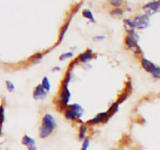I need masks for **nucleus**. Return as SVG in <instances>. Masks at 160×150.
Listing matches in <instances>:
<instances>
[{
  "label": "nucleus",
  "mask_w": 160,
  "mask_h": 150,
  "mask_svg": "<svg viewBox=\"0 0 160 150\" xmlns=\"http://www.w3.org/2000/svg\"><path fill=\"white\" fill-rule=\"evenodd\" d=\"M56 121L52 116L50 114H46L42 119V124L39 131V135L42 138H45L51 135L54 129L56 128Z\"/></svg>",
  "instance_id": "1"
},
{
  "label": "nucleus",
  "mask_w": 160,
  "mask_h": 150,
  "mask_svg": "<svg viewBox=\"0 0 160 150\" xmlns=\"http://www.w3.org/2000/svg\"><path fill=\"white\" fill-rule=\"evenodd\" d=\"M149 18L147 15L138 16L134 20V26L138 29H145L149 25Z\"/></svg>",
  "instance_id": "2"
},
{
  "label": "nucleus",
  "mask_w": 160,
  "mask_h": 150,
  "mask_svg": "<svg viewBox=\"0 0 160 150\" xmlns=\"http://www.w3.org/2000/svg\"><path fill=\"white\" fill-rule=\"evenodd\" d=\"M146 15L152 16L160 9V1H152L146 4L144 7Z\"/></svg>",
  "instance_id": "3"
},
{
  "label": "nucleus",
  "mask_w": 160,
  "mask_h": 150,
  "mask_svg": "<svg viewBox=\"0 0 160 150\" xmlns=\"http://www.w3.org/2000/svg\"><path fill=\"white\" fill-rule=\"evenodd\" d=\"M22 143L28 148V150H37V145H36L35 140L28 134L23 137Z\"/></svg>",
  "instance_id": "4"
},
{
  "label": "nucleus",
  "mask_w": 160,
  "mask_h": 150,
  "mask_svg": "<svg viewBox=\"0 0 160 150\" xmlns=\"http://www.w3.org/2000/svg\"><path fill=\"white\" fill-rule=\"evenodd\" d=\"M70 98V94L69 92L68 88H67V84H63V87H62V92L60 94V98H59V102H60L61 106H66L67 102H69Z\"/></svg>",
  "instance_id": "5"
},
{
  "label": "nucleus",
  "mask_w": 160,
  "mask_h": 150,
  "mask_svg": "<svg viewBox=\"0 0 160 150\" xmlns=\"http://www.w3.org/2000/svg\"><path fill=\"white\" fill-rule=\"evenodd\" d=\"M47 95V91L42 85V84L37 86L34 92V98L36 99H42L45 98Z\"/></svg>",
  "instance_id": "6"
},
{
  "label": "nucleus",
  "mask_w": 160,
  "mask_h": 150,
  "mask_svg": "<svg viewBox=\"0 0 160 150\" xmlns=\"http://www.w3.org/2000/svg\"><path fill=\"white\" fill-rule=\"evenodd\" d=\"M142 66L147 72L150 73H152L155 70V69L156 68V67H157L156 64H154L152 62H151V61H149L147 59H142Z\"/></svg>",
  "instance_id": "7"
},
{
  "label": "nucleus",
  "mask_w": 160,
  "mask_h": 150,
  "mask_svg": "<svg viewBox=\"0 0 160 150\" xmlns=\"http://www.w3.org/2000/svg\"><path fill=\"white\" fill-rule=\"evenodd\" d=\"M109 113L108 112H101V113L98 114L96 117L94 119H92L90 121V123H93V124H97V123H102V122L105 121V120H107L109 117Z\"/></svg>",
  "instance_id": "8"
},
{
  "label": "nucleus",
  "mask_w": 160,
  "mask_h": 150,
  "mask_svg": "<svg viewBox=\"0 0 160 150\" xmlns=\"http://www.w3.org/2000/svg\"><path fill=\"white\" fill-rule=\"evenodd\" d=\"M135 34H129L127 36L126 39H125V43H126L127 46L131 49H134V48H137V41L135 38Z\"/></svg>",
  "instance_id": "9"
},
{
  "label": "nucleus",
  "mask_w": 160,
  "mask_h": 150,
  "mask_svg": "<svg viewBox=\"0 0 160 150\" xmlns=\"http://www.w3.org/2000/svg\"><path fill=\"white\" fill-rule=\"evenodd\" d=\"M134 21H131V20H124V28L130 34H134Z\"/></svg>",
  "instance_id": "10"
},
{
  "label": "nucleus",
  "mask_w": 160,
  "mask_h": 150,
  "mask_svg": "<svg viewBox=\"0 0 160 150\" xmlns=\"http://www.w3.org/2000/svg\"><path fill=\"white\" fill-rule=\"evenodd\" d=\"M70 108L72 109V111H73V113L75 114V116H76L77 118H78V117H80L81 115H82L83 109L79 106V105H78V104L72 105Z\"/></svg>",
  "instance_id": "11"
},
{
  "label": "nucleus",
  "mask_w": 160,
  "mask_h": 150,
  "mask_svg": "<svg viewBox=\"0 0 160 150\" xmlns=\"http://www.w3.org/2000/svg\"><path fill=\"white\" fill-rule=\"evenodd\" d=\"M92 58V53L90 50H87L86 52H84L83 54H81L80 56V60L83 62H88Z\"/></svg>",
  "instance_id": "12"
},
{
  "label": "nucleus",
  "mask_w": 160,
  "mask_h": 150,
  "mask_svg": "<svg viewBox=\"0 0 160 150\" xmlns=\"http://www.w3.org/2000/svg\"><path fill=\"white\" fill-rule=\"evenodd\" d=\"M86 134H87V127L85 125H82L80 128L79 134H78V138L80 140H84L86 138Z\"/></svg>",
  "instance_id": "13"
},
{
  "label": "nucleus",
  "mask_w": 160,
  "mask_h": 150,
  "mask_svg": "<svg viewBox=\"0 0 160 150\" xmlns=\"http://www.w3.org/2000/svg\"><path fill=\"white\" fill-rule=\"evenodd\" d=\"M65 117L67 120H76V116L75 114L73 113V112L72 111V109L70 108H68L67 110L65 111Z\"/></svg>",
  "instance_id": "14"
},
{
  "label": "nucleus",
  "mask_w": 160,
  "mask_h": 150,
  "mask_svg": "<svg viewBox=\"0 0 160 150\" xmlns=\"http://www.w3.org/2000/svg\"><path fill=\"white\" fill-rule=\"evenodd\" d=\"M42 85L43 86V88L47 91V92L50 90V87H51V85H50L49 81H48V79L47 78H45L43 80H42Z\"/></svg>",
  "instance_id": "15"
},
{
  "label": "nucleus",
  "mask_w": 160,
  "mask_h": 150,
  "mask_svg": "<svg viewBox=\"0 0 160 150\" xmlns=\"http://www.w3.org/2000/svg\"><path fill=\"white\" fill-rule=\"evenodd\" d=\"M5 121V109L4 106H0V126L2 125Z\"/></svg>",
  "instance_id": "16"
},
{
  "label": "nucleus",
  "mask_w": 160,
  "mask_h": 150,
  "mask_svg": "<svg viewBox=\"0 0 160 150\" xmlns=\"http://www.w3.org/2000/svg\"><path fill=\"white\" fill-rule=\"evenodd\" d=\"M89 146H90V140H89V138H86L84 140V142H83L81 150H88V149Z\"/></svg>",
  "instance_id": "17"
},
{
  "label": "nucleus",
  "mask_w": 160,
  "mask_h": 150,
  "mask_svg": "<svg viewBox=\"0 0 160 150\" xmlns=\"http://www.w3.org/2000/svg\"><path fill=\"white\" fill-rule=\"evenodd\" d=\"M152 75L153 78H157V79H160V67L159 66H157L156 68L155 69L154 71L151 73Z\"/></svg>",
  "instance_id": "18"
},
{
  "label": "nucleus",
  "mask_w": 160,
  "mask_h": 150,
  "mask_svg": "<svg viewBox=\"0 0 160 150\" xmlns=\"http://www.w3.org/2000/svg\"><path fill=\"white\" fill-rule=\"evenodd\" d=\"M118 106H119V103L118 102L114 103V104L112 105V106H111L110 109H109V111H108V112L109 113V115H111V114H113L114 112H117V110L118 109Z\"/></svg>",
  "instance_id": "19"
},
{
  "label": "nucleus",
  "mask_w": 160,
  "mask_h": 150,
  "mask_svg": "<svg viewBox=\"0 0 160 150\" xmlns=\"http://www.w3.org/2000/svg\"><path fill=\"white\" fill-rule=\"evenodd\" d=\"M83 15H84V17H86V18H88V19H90V20H92V21L94 20V17H93V15H92V13L91 11L84 10V12H83Z\"/></svg>",
  "instance_id": "20"
},
{
  "label": "nucleus",
  "mask_w": 160,
  "mask_h": 150,
  "mask_svg": "<svg viewBox=\"0 0 160 150\" xmlns=\"http://www.w3.org/2000/svg\"><path fill=\"white\" fill-rule=\"evenodd\" d=\"M6 88H7V90L9 91V92H13L14 89H15V86H14V84H12L11 81H6Z\"/></svg>",
  "instance_id": "21"
},
{
  "label": "nucleus",
  "mask_w": 160,
  "mask_h": 150,
  "mask_svg": "<svg viewBox=\"0 0 160 150\" xmlns=\"http://www.w3.org/2000/svg\"><path fill=\"white\" fill-rule=\"evenodd\" d=\"M71 56H73V53H72L71 52H69L64 53L63 55H62V56H60V60H65V59H68V58L71 57Z\"/></svg>",
  "instance_id": "22"
},
{
  "label": "nucleus",
  "mask_w": 160,
  "mask_h": 150,
  "mask_svg": "<svg viewBox=\"0 0 160 150\" xmlns=\"http://www.w3.org/2000/svg\"><path fill=\"white\" fill-rule=\"evenodd\" d=\"M109 2H110L111 4L113 5V6H120V5H121L123 0H109Z\"/></svg>",
  "instance_id": "23"
},
{
  "label": "nucleus",
  "mask_w": 160,
  "mask_h": 150,
  "mask_svg": "<svg viewBox=\"0 0 160 150\" xmlns=\"http://www.w3.org/2000/svg\"><path fill=\"white\" fill-rule=\"evenodd\" d=\"M111 13H112V15H122V14H123V11L120 9H114V10H112V12H111Z\"/></svg>",
  "instance_id": "24"
},
{
  "label": "nucleus",
  "mask_w": 160,
  "mask_h": 150,
  "mask_svg": "<svg viewBox=\"0 0 160 150\" xmlns=\"http://www.w3.org/2000/svg\"><path fill=\"white\" fill-rule=\"evenodd\" d=\"M2 126H0V135H1V132H2Z\"/></svg>",
  "instance_id": "25"
}]
</instances>
